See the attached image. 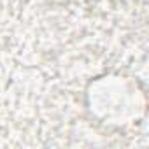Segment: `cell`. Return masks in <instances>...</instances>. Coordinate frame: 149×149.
<instances>
[{"mask_svg":"<svg viewBox=\"0 0 149 149\" xmlns=\"http://www.w3.org/2000/svg\"><path fill=\"white\" fill-rule=\"evenodd\" d=\"M84 102L90 116L109 128H123L142 119L147 107L139 81L119 72H109L90 81Z\"/></svg>","mask_w":149,"mask_h":149,"instance_id":"cell-1","label":"cell"}]
</instances>
